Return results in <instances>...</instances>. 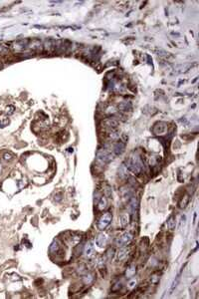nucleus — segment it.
Here are the masks:
<instances>
[{
    "label": "nucleus",
    "instance_id": "6ab92c4d",
    "mask_svg": "<svg viewBox=\"0 0 199 299\" xmlns=\"http://www.w3.org/2000/svg\"><path fill=\"white\" fill-rule=\"evenodd\" d=\"M70 239H71V243H72L73 245H77L80 241H81L82 237H81V235H77V234H75V235H72V236H71V238H70Z\"/></svg>",
    "mask_w": 199,
    "mask_h": 299
},
{
    "label": "nucleus",
    "instance_id": "6e6552de",
    "mask_svg": "<svg viewBox=\"0 0 199 299\" xmlns=\"http://www.w3.org/2000/svg\"><path fill=\"white\" fill-rule=\"evenodd\" d=\"M118 109L121 111V112H129V111L132 109V104H130V102L123 101L118 105Z\"/></svg>",
    "mask_w": 199,
    "mask_h": 299
},
{
    "label": "nucleus",
    "instance_id": "4be33fe9",
    "mask_svg": "<svg viewBox=\"0 0 199 299\" xmlns=\"http://www.w3.org/2000/svg\"><path fill=\"white\" fill-rule=\"evenodd\" d=\"M188 200H189L188 196H187V194H186V196H183V199H181V202H180V203H179V206H180V208H185L186 205H187V203H188Z\"/></svg>",
    "mask_w": 199,
    "mask_h": 299
},
{
    "label": "nucleus",
    "instance_id": "f257e3e1",
    "mask_svg": "<svg viewBox=\"0 0 199 299\" xmlns=\"http://www.w3.org/2000/svg\"><path fill=\"white\" fill-rule=\"evenodd\" d=\"M126 167L132 173H135V175H139L142 170V167H144V164H142L141 158H139V155L135 152V154H132L129 158Z\"/></svg>",
    "mask_w": 199,
    "mask_h": 299
},
{
    "label": "nucleus",
    "instance_id": "f3484780",
    "mask_svg": "<svg viewBox=\"0 0 199 299\" xmlns=\"http://www.w3.org/2000/svg\"><path fill=\"white\" fill-rule=\"evenodd\" d=\"M135 271H136V267L135 265H132L130 267H129L127 269V271H126V276L127 278H132L133 275L135 274Z\"/></svg>",
    "mask_w": 199,
    "mask_h": 299
},
{
    "label": "nucleus",
    "instance_id": "dca6fc26",
    "mask_svg": "<svg viewBox=\"0 0 199 299\" xmlns=\"http://www.w3.org/2000/svg\"><path fill=\"white\" fill-rule=\"evenodd\" d=\"M175 218L173 215H171V216H169V218L167 219V221H166V225H167L168 227V229H174V227H175Z\"/></svg>",
    "mask_w": 199,
    "mask_h": 299
},
{
    "label": "nucleus",
    "instance_id": "ddd939ff",
    "mask_svg": "<svg viewBox=\"0 0 199 299\" xmlns=\"http://www.w3.org/2000/svg\"><path fill=\"white\" fill-rule=\"evenodd\" d=\"M107 205H108V200H107L105 196H102L99 202H98V209L99 210H104L107 208Z\"/></svg>",
    "mask_w": 199,
    "mask_h": 299
},
{
    "label": "nucleus",
    "instance_id": "423d86ee",
    "mask_svg": "<svg viewBox=\"0 0 199 299\" xmlns=\"http://www.w3.org/2000/svg\"><path fill=\"white\" fill-rule=\"evenodd\" d=\"M108 241V235L106 233H100L99 235L96 237V244L99 247H104L107 244Z\"/></svg>",
    "mask_w": 199,
    "mask_h": 299
},
{
    "label": "nucleus",
    "instance_id": "393cba45",
    "mask_svg": "<svg viewBox=\"0 0 199 299\" xmlns=\"http://www.w3.org/2000/svg\"><path fill=\"white\" fill-rule=\"evenodd\" d=\"M135 284H136V280L135 279H132L129 282V284H127V286H129V288H133V287L135 286Z\"/></svg>",
    "mask_w": 199,
    "mask_h": 299
},
{
    "label": "nucleus",
    "instance_id": "9d476101",
    "mask_svg": "<svg viewBox=\"0 0 199 299\" xmlns=\"http://www.w3.org/2000/svg\"><path fill=\"white\" fill-rule=\"evenodd\" d=\"M93 252H94V245H93V243H92V242H88V243L85 245L84 254L87 257H90V256H92Z\"/></svg>",
    "mask_w": 199,
    "mask_h": 299
},
{
    "label": "nucleus",
    "instance_id": "412c9836",
    "mask_svg": "<svg viewBox=\"0 0 199 299\" xmlns=\"http://www.w3.org/2000/svg\"><path fill=\"white\" fill-rule=\"evenodd\" d=\"M178 282H179V276H177V277H176V279H174V281H173V282H172L170 289H169V291H168V294H171L172 291H173V290H174L175 288H176V286H177Z\"/></svg>",
    "mask_w": 199,
    "mask_h": 299
},
{
    "label": "nucleus",
    "instance_id": "0eeeda50",
    "mask_svg": "<svg viewBox=\"0 0 199 299\" xmlns=\"http://www.w3.org/2000/svg\"><path fill=\"white\" fill-rule=\"evenodd\" d=\"M103 124L105 125V127H106V128H109V129H117V127L118 126V122L115 119H114V118H108V119L104 120Z\"/></svg>",
    "mask_w": 199,
    "mask_h": 299
},
{
    "label": "nucleus",
    "instance_id": "cd10ccee",
    "mask_svg": "<svg viewBox=\"0 0 199 299\" xmlns=\"http://www.w3.org/2000/svg\"><path fill=\"white\" fill-rule=\"evenodd\" d=\"M118 287H120V288H121V283H117V284H115V286H114V287H112V290H118Z\"/></svg>",
    "mask_w": 199,
    "mask_h": 299
},
{
    "label": "nucleus",
    "instance_id": "a211bd4d",
    "mask_svg": "<svg viewBox=\"0 0 199 299\" xmlns=\"http://www.w3.org/2000/svg\"><path fill=\"white\" fill-rule=\"evenodd\" d=\"M129 222V215L127 213H124L123 215L121 216V226L123 227H126L127 224Z\"/></svg>",
    "mask_w": 199,
    "mask_h": 299
},
{
    "label": "nucleus",
    "instance_id": "aec40b11",
    "mask_svg": "<svg viewBox=\"0 0 199 299\" xmlns=\"http://www.w3.org/2000/svg\"><path fill=\"white\" fill-rule=\"evenodd\" d=\"M2 158L5 161H12L14 160V155L11 154V152H5Z\"/></svg>",
    "mask_w": 199,
    "mask_h": 299
},
{
    "label": "nucleus",
    "instance_id": "7ed1b4c3",
    "mask_svg": "<svg viewBox=\"0 0 199 299\" xmlns=\"http://www.w3.org/2000/svg\"><path fill=\"white\" fill-rule=\"evenodd\" d=\"M112 215L109 211L104 213L102 216L100 217L99 221H98V228L100 230H105L107 227L109 225V223H111V221H112Z\"/></svg>",
    "mask_w": 199,
    "mask_h": 299
},
{
    "label": "nucleus",
    "instance_id": "39448f33",
    "mask_svg": "<svg viewBox=\"0 0 199 299\" xmlns=\"http://www.w3.org/2000/svg\"><path fill=\"white\" fill-rule=\"evenodd\" d=\"M112 151H114L115 155H121L124 151H126V144H124V142H118V143H115V146H114V150H112Z\"/></svg>",
    "mask_w": 199,
    "mask_h": 299
},
{
    "label": "nucleus",
    "instance_id": "f8f14e48",
    "mask_svg": "<svg viewBox=\"0 0 199 299\" xmlns=\"http://www.w3.org/2000/svg\"><path fill=\"white\" fill-rule=\"evenodd\" d=\"M9 124V118L7 115L0 113V128H4Z\"/></svg>",
    "mask_w": 199,
    "mask_h": 299
},
{
    "label": "nucleus",
    "instance_id": "a878e982",
    "mask_svg": "<svg viewBox=\"0 0 199 299\" xmlns=\"http://www.w3.org/2000/svg\"><path fill=\"white\" fill-rule=\"evenodd\" d=\"M151 281H152L153 283H156L157 281H158V277H157L156 275H152V276H151Z\"/></svg>",
    "mask_w": 199,
    "mask_h": 299
},
{
    "label": "nucleus",
    "instance_id": "5701e85b",
    "mask_svg": "<svg viewBox=\"0 0 199 299\" xmlns=\"http://www.w3.org/2000/svg\"><path fill=\"white\" fill-rule=\"evenodd\" d=\"M94 279V277H93V275L92 274H86L84 277H83V280H84V282L86 284H89V283H91L92 281H93Z\"/></svg>",
    "mask_w": 199,
    "mask_h": 299
},
{
    "label": "nucleus",
    "instance_id": "b1692460",
    "mask_svg": "<svg viewBox=\"0 0 199 299\" xmlns=\"http://www.w3.org/2000/svg\"><path fill=\"white\" fill-rule=\"evenodd\" d=\"M14 111H15V108H14L13 106H8L6 108V115L7 116L12 115V114L14 113Z\"/></svg>",
    "mask_w": 199,
    "mask_h": 299
},
{
    "label": "nucleus",
    "instance_id": "9b49d317",
    "mask_svg": "<svg viewBox=\"0 0 199 299\" xmlns=\"http://www.w3.org/2000/svg\"><path fill=\"white\" fill-rule=\"evenodd\" d=\"M127 254H129V249H127V247L123 246L120 250H118V260L124 259L127 256Z\"/></svg>",
    "mask_w": 199,
    "mask_h": 299
},
{
    "label": "nucleus",
    "instance_id": "f03ea898",
    "mask_svg": "<svg viewBox=\"0 0 199 299\" xmlns=\"http://www.w3.org/2000/svg\"><path fill=\"white\" fill-rule=\"evenodd\" d=\"M97 163L101 164H105L112 160V155L108 149H101L97 152Z\"/></svg>",
    "mask_w": 199,
    "mask_h": 299
},
{
    "label": "nucleus",
    "instance_id": "2eb2a0df",
    "mask_svg": "<svg viewBox=\"0 0 199 299\" xmlns=\"http://www.w3.org/2000/svg\"><path fill=\"white\" fill-rule=\"evenodd\" d=\"M109 138L112 140H118L120 138V132L115 130V129H111V131L109 133Z\"/></svg>",
    "mask_w": 199,
    "mask_h": 299
},
{
    "label": "nucleus",
    "instance_id": "1a4fd4ad",
    "mask_svg": "<svg viewBox=\"0 0 199 299\" xmlns=\"http://www.w3.org/2000/svg\"><path fill=\"white\" fill-rule=\"evenodd\" d=\"M165 125H166L165 123H157L153 128V133L155 135H159V134L163 133V132L165 131V128H166Z\"/></svg>",
    "mask_w": 199,
    "mask_h": 299
},
{
    "label": "nucleus",
    "instance_id": "20e7f679",
    "mask_svg": "<svg viewBox=\"0 0 199 299\" xmlns=\"http://www.w3.org/2000/svg\"><path fill=\"white\" fill-rule=\"evenodd\" d=\"M132 238H133V236H132V233H130V232H126V233H124V234L118 239V240H117V244L118 245V246H121V247L127 246V245H129L130 242L132 241Z\"/></svg>",
    "mask_w": 199,
    "mask_h": 299
},
{
    "label": "nucleus",
    "instance_id": "bb28decb",
    "mask_svg": "<svg viewBox=\"0 0 199 299\" xmlns=\"http://www.w3.org/2000/svg\"><path fill=\"white\" fill-rule=\"evenodd\" d=\"M5 51H6V48L4 46H2V45H0V54H2L3 52H5Z\"/></svg>",
    "mask_w": 199,
    "mask_h": 299
},
{
    "label": "nucleus",
    "instance_id": "c85d7f7f",
    "mask_svg": "<svg viewBox=\"0 0 199 299\" xmlns=\"http://www.w3.org/2000/svg\"><path fill=\"white\" fill-rule=\"evenodd\" d=\"M1 173H2V164L0 163V175H1Z\"/></svg>",
    "mask_w": 199,
    "mask_h": 299
},
{
    "label": "nucleus",
    "instance_id": "4468645a",
    "mask_svg": "<svg viewBox=\"0 0 199 299\" xmlns=\"http://www.w3.org/2000/svg\"><path fill=\"white\" fill-rule=\"evenodd\" d=\"M59 248H60V243H59V241L54 240L51 243V245H50L49 250H50V252L51 253H56L59 250Z\"/></svg>",
    "mask_w": 199,
    "mask_h": 299
}]
</instances>
